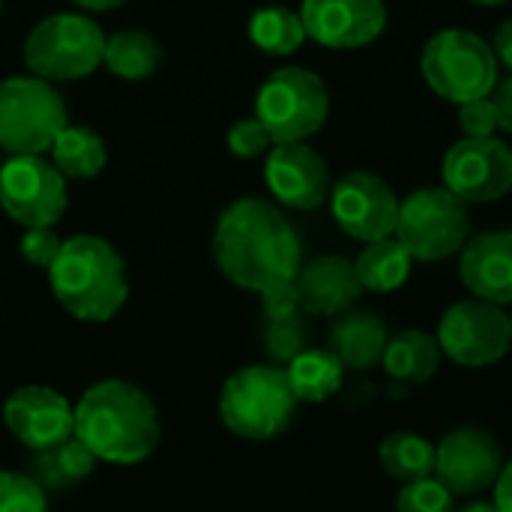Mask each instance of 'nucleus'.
Returning a JSON list of instances; mask_svg holds the SVG:
<instances>
[{
    "instance_id": "11",
    "label": "nucleus",
    "mask_w": 512,
    "mask_h": 512,
    "mask_svg": "<svg viewBox=\"0 0 512 512\" xmlns=\"http://www.w3.org/2000/svg\"><path fill=\"white\" fill-rule=\"evenodd\" d=\"M438 345L453 363L465 369H486L510 354V315H504L498 303L480 297L459 300L438 324Z\"/></svg>"
},
{
    "instance_id": "39",
    "label": "nucleus",
    "mask_w": 512,
    "mask_h": 512,
    "mask_svg": "<svg viewBox=\"0 0 512 512\" xmlns=\"http://www.w3.org/2000/svg\"><path fill=\"white\" fill-rule=\"evenodd\" d=\"M72 3L81 6V9H87V12H111V9L123 6L126 0H72Z\"/></svg>"
},
{
    "instance_id": "41",
    "label": "nucleus",
    "mask_w": 512,
    "mask_h": 512,
    "mask_svg": "<svg viewBox=\"0 0 512 512\" xmlns=\"http://www.w3.org/2000/svg\"><path fill=\"white\" fill-rule=\"evenodd\" d=\"M471 3H480V6H501V3H510V0H471Z\"/></svg>"
},
{
    "instance_id": "35",
    "label": "nucleus",
    "mask_w": 512,
    "mask_h": 512,
    "mask_svg": "<svg viewBox=\"0 0 512 512\" xmlns=\"http://www.w3.org/2000/svg\"><path fill=\"white\" fill-rule=\"evenodd\" d=\"M51 453H57V465H60V471L66 474V477H72V480H81V477H87L90 471H93V465L99 462L75 435L72 438H66L60 447H54Z\"/></svg>"
},
{
    "instance_id": "27",
    "label": "nucleus",
    "mask_w": 512,
    "mask_h": 512,
    "mask_svg": "<svg viewBox=\"0 0 512 512\" xmlns=\"http://www.w3.org/2000/svg\"><path fill=\"white\" fill-rule=\"evenodd\" d=\"M381 468L396 477V480H417V477H429L435 468V447L414 432H393L384 438L381 450H378Z\"/></svg>"
},
{
    "instance_id": "19",
    "label": "nucleus",
    "mask_w": 512,
    "mask_h": 512,
    "mask_svg": "<svg viewBox=\"0 0 512 512\" xmlns=\"http://www.w3.org/2000/svg\"><path fill=\"white\" fill-rule=\"evenodd\" d=\"M294 282L300 291L303 312L324 315V318H336L348 312L363 294L354 261L342 255H318L309 264H300Z\"/></svg>"
},
{
    "instance_id": "29",
    "label": "nucleus",
    "mask_w": 512,
    "mask_h": 512,
    "mask_svg": "<svg viewBox=\"0 0 512 512\" xmlns=\"http://www.w3.org/2000/svg\"><path fill=\"white\" fill-rule=\"evenodd\" d=\"M48 507L45 489L15 471H0V512H42Z\"/></svg>"
},
{
    "instance_id": "28",
    "label": "nucleus",
    "mask_w": 512,
    "mask_h": 512,
    "mask_svg": "<svg viewBox=\"0 0 512 512\" xmlns=\"http://www.w3.org/2000/svg\"><path fill=\"white\" fill-rule=\"evenodd\" d=\"M456 507V495L435 477L408 480V486L396 498V510L402 512H450Z\"/></svg>"
},
{
    "instance_id": "21",
    "label": "nucleus",
    "mask_w": 512,
    "mask_h": 512,
    "mask_svg": "<svg viewBox=\"0 0 512 512\" xmlns=\"http://www.w3.org/2000/svg\"><path fill=\"white\" fill-rule=\"evenodd\" d=\"M441 345L438 336L426 330H402L384 348V369L399 384H426L441 366Z\"/></svg>"
},
{
    "instance_id": "36",
    "label": "nucleus",
    "mask_w": 512,
    "mask_h": 512,
    "mask_svg": "<svg viewBox=\"0 0 512 512\" xmlns=\"http://www.w3.org/2000/svg\"><path fill=\"white\" fill-rule=\"evenodd\" d=\"M489 96H492V105H495V114H498V129L512 135V75L498 81Z\"/></svg>"
},
{
    "instance_id": "34",
    "label": "nucleus",
    "mask_w": 512,
    "mask_h": 512,
    "mask_svg": "<svg viewBox=\"0 0 512 512\" xmlns=\"http://www.w3.org/2000/svg\"><path fill=\"white\" fill-rule=\"evenodd\" d=\"M459 126H462L465 135H474V138L495 135V129H498V114H495L492 96H480V99L462 102V105H459Z\"/></svg>"
},
{
    "instance_id": "33",
    "label": "nucleus",
    "mask_w": 512,
    "mask_h": 512,
    "mask_svg": "<svg viewBox=\"0 0 512 512\" xmlns=\"http://www.w3.org/2000/svg\"><path fill=\"white\" fill-rule=\"evenodd\" d=\"M258 294H261V312H264L267 321H285V318H297L303 312L300 291H297L294 279L273 282V285H267Z\"/></svg>"
},
{
    "instance_id": "14",
    "label": "nucleus",
    "mask_w": 512,
    "mask_h": 512,
    "mask_svg": "<svg viewBox=\"0 0 512 512\" xmlns=\"http://www.w3.org/2000/svg\"><path fill=\"white\" fill-rule=\"evenodd\" d=\"M3 423L21 447L33 453H51L72 438L75 408L54 387L27 384L9 393L3 402Z\"/></svg>"
},
{
    "instance_id": "5",
    "label": "nucleus",
    "mask_w": 512,
    "mask_h": 512,
    "mask_svg": "<svg viewBox=\"0 0 512 512\" xmlns=\"http://www.w3.org/2000/svg\"><path fill=\"white\" fill-rule=\"evenodd\" d=\"M105 30L87 12L42 18L24 39V63L48 81H78L102 66Z\"/></svg>"
},
{
    "instance_id": "22",
    "label": "nucleus",
    "mask_w": 512,
    "mask_h": 512,
    "mask_svg": "<svg viewBox=\"0 0 512 512\" xmlns=\"http://www.w3.org/2000/svg\"><path fill=\"white\" fill-rule=\"evenodd\" d=\"M54 168L66 177V180H93L102 174L105 162H108V147L105 138L90 129V126H78V123H66L54 144L48 147Z\"/></svg>"
},
{
    "instance_id": "18",
    "label": "nucleus",
    "mask_w": 512,
    "mask_h": 512,
    "mask_svg": "<svg viewBox=\"0 0 512 512\" xmlns=\"http://www.w3.org/2000/svg\"><path fill=\"white\" fill-rule=\"evenodd\" d=\"M462 285L489 303L512 306V231H486L462 246Z\"/></svg>"
},
{
    "instance_id": "13",
    "label": "nucleus",
    "mask_w": 512,
    "mask_h": 512,
    "mask_svg": "<svg viewBox=\"0 0 512 512\" xmlns=\"http://www.w3.org/2000/svg\"><path fill=\"white\" fill-rule=\"evenodd\" d=\"M327 201L339 228L360 243H372L396 234L399 198L372 171H351L339 177Z\"/></svg>"
},
{
    "instance_id": "37",
    "label": "nucleus",
    "mask_w": 512,
    "mask_h": 512,
    "mask_svg": "<svg viewBox=\"0 0 512 512\" xmlns=\"http://www.w3.org/2000/svg\"><path fill=\"white\" fill-rule=\"evenodd\" d=\"M492 489H495V507L501 512H512V459L501 465V474Z\"/></svg>"
},
{
    "instance_id": "40",
    "label": "nucleus",
    "mask_w": 512,
    "mask_h": 512,
    "mask_svg": "<svg viewBox=\"0 0 512 512\" xmlns=\"http://www.w3.org/2000/svg\"><path fill=\"white\" fill-rule=\"evenodd\" d=\"M468 512H495L498 507H495V501H468V507H465Z\"/></svg>"
},
{
    "instance_id": "4",
    "label": "nucleus",
    "mask_w": 512,
    "mask_h": 512,
    "mask_svg": "<svg viewBox=\"0 0 512 512\" xmlns=\"http://www.w3.org/2000/svg\"><path fill=\"white\" fill-rule=\"evenodd\" d=\"M297 405L300 399L291 390L288 372L270 363L237 369L219 393V417L225 429L255 444L282 435L291 426Z\"/></svg>"
},
{
    "instance_id": "8",
    "label": "nucleus",
    "mask_w": 512,
    "mask_h": 512,
    "mask_svg": "<svg viewBox=\"0 0 512 512\" xmlns=\"http://www.w3.org/2000/svg\"><path fill=\"white\" fill-rule=\"evenodd\" d=\"M396 237L414 261H444L471 237L468 204L447 186H426L399 201Z\"/></svg>"
},
{
    "instance_id": "2",
    "label": "nucleus",
    "mask_w": 512,
    "mask_h": 512,
    "mask_svg": "<svg viewBox=\"0 0 512 512\" xmlns=\"http://www.w3.org/2000/svg\"><path fill=\"white\" fill-rule=\"evenodd\" d=\"M72 435L108 465H138L153 456L162 438L153 399L120 378L87 387L75 405Z\"/></svg>"
},
{
    "instance_id": "1",
    "label": "nucleus",
    "mask_w": 512,
    "mask_h": 512,
    "mask_svg": "<svg viewBox=\"0 0 512 512\" xmlns=\"http://www.w3.org/2000/svg\"><path fill=\"white\" fill-rule=\"evenodd\" d=\"M213 258L228 282L258 294L273 282L297 276L303 240L276 204L246 195L219 213Z\"/></svg>"
},
{
    "instance_id": "9",
    "label": "nucleus",
    "mask_w": 512,
    "mask_h": 512,
    "mask_svg": "<svg viewBox=\"0 0 512 512\" xmlns=\"http://www.w3.org/2000/svg\"><path fill=\"white\" fill-rule=\"evenodd\" d=\"M330 114V93L321 75L303 66H282L264 78L255 96V117L273 144L312 138Z\"/></svg>"
},
{
    "instance_id": "32",
    "label": "nucleus",
    "mask_w": 512,
    "mask_h": 512,
    "mask_svg": "<svg viewBox=\"0 0 512 512\" xmlns=\"http://www.w3.org/2000/svg\"><path fill=\"white\" fill-rule=\"evenodd\" d=\"M60 243L63 240L57 237L54 225H36V228H24V234L18 240V252H21V258L27 264L48 270L51 261L57 258V252H60Z\"/></svg>"
},
{
    "instance_id": "23",
    "label": "nucleus",
    "mask_w": 512,
    "mask_h": 512,
    "mask_svg": "<svg viewBox=\"0 0 512 512\" xmlns=\"http://www.w3.org/2000/svg\"><path fill=\"white\" fill-rule=\"evenodd\" d=\"M288 381L300 402H327L342 390L345 366L330 348H303L294 360H288Z\"/></svg>"
},
{
    "instance_id": "20",
    "label": "nucleus",
    "mask_w": 512,
    "mask_h": 512,
    "mask_svg": "<svg viewBox=\"0 0 512 512\" xmlns=\"http://www.w3.org/2000/svg\"><path fill=\"white\" fill-rule=\"evenodd\" d=\"M330 351L342 360L345 369H372L375 363H381L384 348L390 342L387 324L381 315L375 312H342L336 315L330 333Z\"/></svg>"
},
{
    "instance_id": "10",
    "label": "nucleus",
    "mask_w": 512,
    "mask_h": 512,
    "mask_svg": "<svg viewBox=\"0 0 512 512\" xmlns=\"http://www.w3.org/2000/svg\"><path fill=\"white\" fill-rule=\"evenodd\" d=\"M66 177L42 153H18L0 165V207L21 228L57 225L69 207Z\"/></svg>"
},
{
    "instance_id": "25",
    "label": "nucleus",
    "mask_w": 512,
    "mask_h": 512,
    "mask_svg": "<svg viewBox=\"0 0 512 512\" xmlns=\"http://www.w3.org/2000/svg\"><path fill=\"white\" fill-rule=\"evenodd\" d=\"M162 63V45L147 30H117L105 36L102 66L123 81H144Z\"/></svg>"
},
{
    "instance_id": "30",
    "label": "nucleus",
    "mask_w": 512,
    "mask_h": 512,
    "mask_svg": "<svg viewBox=\"0 0 512 512\" xmlns=\"http://www.w3.org/2000/svg\"><path fill=\"white\" fill-rule=\"evenodd\" d=\"M306 324L303 318H285V321H267V333H264V342H267V351L273 360L279 363H288L294 360L303 348H306Z\"/></svg>"
},
{
    "instance_id": "16",
    "label": "nucleus",
    "mask_w": 512,
    "mask_h": 512,
    "mask_svg": "<svg viewBox=\"0 0 512 512\" xmlns=\"http://www.w3.org/2000/svg\"><path fill=\"white\" fill-rule=\"evenodd\" d=\"M264 180L270 195L291 210H318L330 198V168L306 141H282L267 150Z\"/></svg>"
},
{
    "instance_id": "15",
    "label": "nucleus",
    "mask_w": 512,
    "mask_h": 512,
    "mask_svg": "<svg viewBox=\"0 0 512 512\" xmlns=\"http://www.w3.org/2000/svg\"><path fill=\"white\" fill-rule=\"evenodd\" d=\"M501 465L504 456L498 441L477 426H462L435 447L432 474L459 498L492 489L501 474Z\"/></svg>"
},
{
    "instance_id": "7",
    "label": "nucleus",
    "mask_w": 512,
    "mask_h": 512,
    "mask_svg": "<svg viewBox=\"0 0 512 512\" xmlns=\"http://www.w3.org/2000/svg\"><path fill=\"white\" fill-rule=\"evenodd\" d=\"M69 123L66 102L54 81L39 75H9L0 81V150L48 153L57 132Z\"/></svg>"
},
{
    "instance_id": "24",
    "label": "nucleus",
    "mask_w": 512,
    "mask_h": 512,
    "mask_svg": "<svg viewBox=\"0 0 512 512\" xmlns=\"http://www.w3.org/2000/svg\"><path fill=\"white\" fill-rule=\"evenodd\" d=\"M411 264H414L411 252L402 246V240L396 234H390V237L366 243V249L354 261V270H357L363 291L390 294L405 285Z\"/></svg>"
},
{
    "instance_id": "31",
    "label": "nucleus",
    "mask_w": 512,
    "mask_h": 512,
    "mask_svg": "<svg viewBox=\"0 0 512 512\" xmlns=\"http://www.w3.org/2000/svg\"><path fill=\"white\" fill-rule=\"evenodd\" d=\"M270 147H273V138H270V132L264 129V123H261L258 117L237 120V123L228 129V150H231L237 159H258V156H264Z\"/></svg>"
},
{
    "instance_id": "38",
    "label": "nucleus",
    "mask_w": 512,
    "mask_h": 512,
    "mask_svg": "<svg viewBox=\"0 0 512 512\" xmlns=\"http://www.w3.org/2000/svg\"><path fill=\"white\" fill-rule=\"evenodd\" d=\"M495 57L512 72V18L501 21V27L495 30Z\"/></svg>"
},
{
    "instance_id": "3",
    "label": "nucleus",
    "mask_w": 512,
    "mask_h": 512,
    "mask_svg": "<svg viewBox=\"0 0 512 512\" xmlns=\"http://www.w3.org/2000/svg\"><path fill=\"white\" fill-rule=\"evenodd\" d=\"M48 282L57 303L84 324H108L129 297L123 255L96 234L63 240L48 267Z\"/></svg>"
},
{
    "instance_id": "12",
    "label": "nucleus",
    "mask_w": 512,
    "mask_h": 512,
    "mask_svg": "<svg viewBox=\"0 0 512 512\" xmlns=\"http://www.w3.org/2000/svg\"><path fill=\"white\" fill-rule=\"evenodd\" d=\"M441 177L465 204H489L512 189V150L495 135H465L444 153Z\"/></svg>"
},
{
    "instance_id": "17",
    "label": "nucleus",
    "mask_w": 512,
    "mask_h": 512,
    "mask_svg": "<svg viewBox=\"0 0 512 512\" xmlns=\"http://www.w3.org/2000/svg\"><path fill=\"white\" fill-rule=\"evenodd\" d=\"M306 36L327 48H363L387 27L384 0H303Z\"/></svg>"
},
{
    "instance_id": "26",
    "label": "nucleus",
    "mask_w": 512,
    "mask_h": 512,
    "mask_svg": "<svg viewBox=\"0 0 512 512\" xmlns=\"http://www.w3.org/2000/svg\"><path fill=\"white\" fill-rule=\"evenodd\" d=\"M249 39L264 54L285 57V54H294L309 36H306L300 12L288 6H261L249 18Z\"/></svg>"
},
{
    "instance_id": "42",
    "label": "nucleus",
    "mask_w": 512,
    "mask_h": 512,
    "mask_svg": "<svg viewBox=\"0 0 512 512\" xmlns=\"http://www.w3.org/2000/svg\"><path fill=\"white\" fill-rule=\"evenodd\" d=\"M0 12H3V0H0Z\"/></svg>"
},
{
    "instance_id": "43",
    "label": "nucleus",
    "mask_w": 512,
    "mask_h": 512,
    "mask_svg": "<svg viewBox=\"0 0 512 512\" xmlns=\"http://www.w3.org/2000/svg\"><path fill=\"white\" fill-rule=\"evenodd\" d=\"M510 327H512V315H510Z\"/></svg>"
},
{
    "instance_id": "6",
    "label": "nucleus",
    "mask_w": 512,
    "mask_h": 512,
    "mask_svg": "<svg viewBox=\"0 0 512 512\" xmlns=\"http://www.w3.org/2000/svg\"><path fill=\"white\" fill-rule=\"evenodd\" d=\"M420 69L429 87L456 105L489 96L498 84L495 48L474 30L462 27L438 30L423 48Z\"/></svg>"
}]
</instances>
